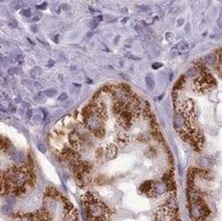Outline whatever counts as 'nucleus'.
I'll return each instance as SVG.
<instances>
[{
	"mask_svg": "<svg viewBox=\"0 0 222 221\" xmlns=\"http://www.w3.org/2000/svg\"><path fill=\"white\" fill-rule=\"evenodd\" d=\"M129 107H130V104H129ZM129 107L126 110H123L122 113L117 116L118 125H120L122 128H123V129H129V128L131 127V125H132L133 119H134L132 111L129 109Z\"/></svg>",
	"mask_w": 222,
	"mask_h": 221,
	"instance_id": "f257e3e1",
	"label": "nucleus"
},
{
	"mask_svg": "<svg viewBox=\"0 0 222 221\" xmlns=\"http://www.w3.org/2000/svg\"><path fill=\"white\" fill-rule=\"evenodd\" d=\"M69 142L72 147V149H74L75 150H77V149H79L82 144V137L81 135H79L77 132H71L69 134Z\"/></svg>",
	"mask_w": 222,
	"mask_h": 221,
	"instance_id": "f03ea898",
	"label": "nucleus"
},
{
	"mask_svg": "<svg viewBox=\"0 0 222 221\" xmlns=\"http://www.w3.org/2000/svg\"><path fill=\"white\" fill-rule=\"evenodd\" d=\"M194 87H195V89L199 92H206L210 89L209 84L206 83V79L201 76V75L194 80Z\"/></svg>",
	"mask_w": 222,
	"mask_h": 221,
	"instance_id": "7ed1b4c3",
	"label": "nucleus"
},
{
	"mask_svg": "<svg viewBox=\"0 0 222 221\" xmlns=\"http://www.w3.org/2000/svg\"><path fill=\"white\" fill-rule=\"evenodd\" d=\"M104 156L107 159H114L117 156V147L115 144H109L104 150Z\"/></svg>",
	"mask_w": 222,
	"mask_h": 221,
	"instance_id": "20e7f679",
	"label": "nucleus"
},
{
	"mask_svg": "<svg viewBox=\"0 0 222 221\" xmlns=\"http://www.w3.org/2000/svg\"><path fill=\"white\" fill-rule=\"evenodd\" d=\"M45 196L47 198H51V199H57V198H61L62 196L60 195V193L57 191V189H55L54 187L48 186L45 191Z\"/></svg>",
	"mask_w": 222,
	"mask_h": 221,
	"instance_id": "39448f33",
	"label": "nucleus"
},
{
	"mask_svg": "<svg viewBox=\"0 0 222 221\" xmlns=\"http://www.w3.org/2000/svg\"><path fill=\"white\" fill-rule=\"evenodd\" d=\"M61 202H62V207H64V212L65 213V215L70 214V213L74 210L73 203L71 202L69 199H67V198H64V197H61Z\"/></svg>",
	"mask_w": 222,
	"mask_h": 221,
	"instance_id": "423d86ee",
	"label": "nucleus"
},
{
	"mask_svg": "<svg viewBox=\"0 0 222 221\" xmlns=\"http://www.w3.org/2000/svg\"><path fill=\"white\" fill-rule=\"evenodd\" d=\"M117 143L120 145H122V147H125V145H127L129 142H130V138L127 134H120L117 136V139H116Z\"/></svg>",
	"mask_w": 222,
	"mask_h": 221,
	"instance_id": "0eeeda50",
	"label": "nucleus"
},
{
	"mask_svg": "<svg viewBox=\"0 0 222 221\" xmlns=\"http://www.w3.org/2000/svg\"><path fill=\"white\" fill-rule=\"evenodd\" d=\"M92 133L97 138H103L105 136V129H104L103 126H100V127H98V128H95V129L92 130Z\"/></svg>",
	"mask_w": 222,
	"mask_h": 221,
	"instance_id": "6e6552de",
	"label": "nucleus"
},
{
	"mask_svg": "<svg viewBox=\"0 0 222 221\" xmlns=\"http://www.w3.org/2000/svg\"><path fill=\"white\" fill-rule=\"evenodd\" d=\"M145 155L147 156V157H150V158H155L156 156H157V150H156L155 147H148V149L146 150V152H145Z\"/></svg>",
	"mask_w": 222,
	"mask_h": 221,
	"instance_id": "1a4fd4ad",
	"label": "nucleus"
},
{
	"mask_svg": "<svg viewBox=\"0 0 222 221\" xmlns=\"http://www.w3.org/2000/svg\"><path fill=\"white\" fill-rule=\"evenodd\" d=\"M185 84V77L184 76H182L180 79L176 81V83H175V88H182L183 87V85Z\"/></svg>",
	"mask_w": 222,
	"mask_h": 221,
	"instance_id": "9d476101",
	"label": "nucleus"
},
{
	"mask_svg": "<svg viewBox=\"0 0 222 221\" xmlns=\"http://www.w3.org/2000/svg\"><path fill=\"white\" fill-rule=\"evenodd\" d=\"M95 158H98V159H101V158L104 156V150L102 149V147H98L97 150H95Z\"/></svg>",
	"mask_w": 222,
	"mask_h": 221,
	"instance_id": "9b49d317",
	"label": "nucleus"
},
{
	"mask_svg": "<svg viewBox=\"0 0 222 221\" xmlns=\"http://www.w3.org/2000/svg\"><path fill=\"white\" fill-rule=\"evenodd\" d=\"M67 98H68L67 94H62L61 96H60V97L58 98V100H60V101H62V100H64V99H67Z\"/></svg>",
	"mask_w": 222,
	"mask_h": 221,
	"instance_id": "f8f14e48",
	"label": "nucleus"
},
{
	"mask_svg": "<svg viewBox=\"0 0 222 221\" xmlns=\"http://www.w3.org/2000/svg\"><path fill=\"white\" fill-rule=\"evenodd\" d=\"M161 67V64H153V69H159Z\"/></svg>",
	"mask_w": 222,
	"mask_h": 221,
	"instance_id": "ddd939ff",
	"label": "nucleus"
},
{
	"mask_svg": "<svg viewBox=\"0 0 222 221\" xmlns=\"http://www.w3.org/2000/svg\"><path fill=\"white\" fill-rule=\"evenodd\" d=\"M92 221H105V218H95V219H94Z\"/></svg>",
	"mask_w": 222,
	"mask_h": 221,
	"instance_id": "4468645a",
	"label": "nucleus"
},
{
	"mask_svg": "<svg viewBox=\"0 0 222 221\" xmlns=\"http://www.w3.org/2000/svg\"><path fill=\"white\" fill-rule=\"evenodd\" d=\"M31 114H32V110L29 109L28 112H27V115H28V117H31Z\"/></svg>",
	"mask_w": 222,
	"mask_h": 221,
	"instance_id": "2eb2a0df",
	"label": "nucleus"
}]
</instances>
